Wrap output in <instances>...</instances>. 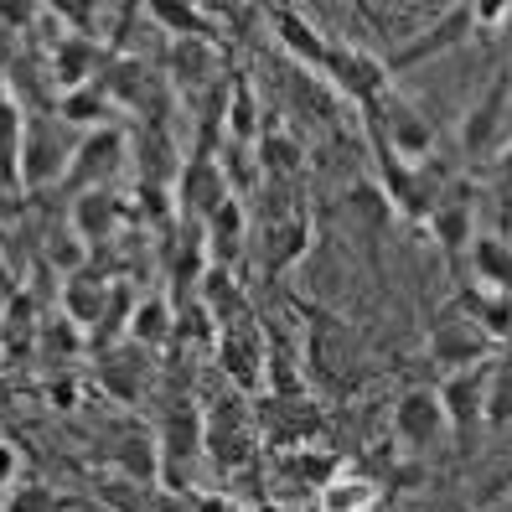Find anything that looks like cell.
<instances>
[{
  "label": "cell",
  "mask_w": 512,
  "mask_h": 512,
  "mask_svg": "<svg viewBox=\"0 0 512 512\" xmlns=\"http://www.w3.org/2000/svg\"><path fill=\"white\" fill-rule=\"evenodd\" d=\"M321 78L337 88L342 99H352L357 109L378 104L388 88H394V73H388L383 57H373V52H363V47H342V42H331V52H326V73H321Z\"/></svg>",
  "instance_id": "5"
},
{
  "label": "cell",
  "mask_w": 512,
  "mask_h": 512,
  "mask_svg": "<svg viewBox=\"0 0 512 512\" xmlns=\"http://www.w3.org/2000/svg\"><path fill=\"white\" fill-rule=\"evenodd\" d=\"M363 125L378 130V135L388 140V150H394V156H404V161H414V166L425 161L430 145H435V125L425 119V109L409 104L404 94H394V88H388L378 104L363 109Z\"/></svg>",
  "instance_id": "3"
},
{
  "label": "cell",
  "mask_w": 512,
  "mask_h": 512,
  "mask_svg": "<svg viewBox=\"0 0 512 512\" xmlns=\"http://www.w3.org/2000/svg\"><path fill=\"white\" fill-rule=\"evenodd\" d=\"M476 32V6H445L435 16V26H425V32H414L404 47H394V57H388V73H409L419 63H430V57H445L466 47V37Z\"/></svg>",
  "instance_id": "7"
},
{
  "label": "cell",
  "mask_w": 512,
  "mask_h": 512,
  "mask_svg": "<svg viewBox=\"0 0 512 512\" xmlns=\"http://www.w3.org/2000/svg\"><path fill=\"white\" fill-rule=\"evenodd\" d=\"M456 311H461L471 326L487 331L492 342L512 337V295H502V290H487V285H461V290H456Z\"/></svg>",
  "instance_id": "27"
},
{
  "label": "cell",
  "mask_w": 512,
  "mask_h": 512,
  "mask_svg": "<svg viewBox=\"0 0 512 512\" xmlns=\"http://www.w3.org/2000/svg\"><path fill=\"white\" fill-rule=\"evenodd\" d=\"M445 430H450V425H445V409H440L435 388H409V394L394 404V435H399L409 450H430Z\"/></svg>",
  "instance_id": "18"
},
{
  "label": "cell",
  "mask_w": 512,
  "mask_h": 512,
  "mask_svg": "<svg viewBox=\"0 0 512 512\" xmlns=\"http://www.w3.org/2000/svg\"><path fill=\"white\" fill-rule=\"evenodd\" d=\"M176 337V306H171V295H145L135 316H130V342L135 347H166Z\"/></svg>",
  "instance_id": "31"
},
{
  "label": "cell",
  "mask_w": 512,
  "mask_h": 512,
  "mask_svg": "<svg viewBox=\"0 0 512 512\" xmlns=\"http://www.w3.org/2000/svg\"><path fill=\"white\" fill-rule=\"evenodd\" d=\"M213 352H218V373L228 378L233 394H244V399L264 394V331H259V321L218 331Z\"/></svg>",
  "instance_id": "9"
},
{
  "label": "cell",
  "mask_w": 512,
  "mask_h": 512,
  "mask_svg": "<svg viewBox=\"0 0 512 512\" xmlns=\"http://www.w3.org/2000/svg\"><path fill=\"white\" fill-rule=\"evenodd\" d=\"M192 512H244L233 497H223V492H207V497H197V507Z\"/></svg>",
  "instance_id": "42"
},
{
  "label": "cell",
  "mask_w": 512,
  "mask_h": 512,
  "mask_svg": "<svg viewBox=\"0 0 512 512\" xmlns=\"http://www.w3.org/2000/svg\"><path fill=\"white\" fill-rule=\"evenodd\" d=\"M378 502H383L378 481L357 476V471H337V476H331L326 487L316 492V507H321V512H373Z\"/></svg>",
  "instance_id": "30"
},
{
  "label": "cell",
  "mask_w": 512,
  "mask_h": 512,
  "mask_svg": "<svg viewBox=\"0 0 512 512\" xmlns=\"http://www.w3.org/2000/svg\"><path fill=\"white\" fill-rule=\"evenodd\" d=\"M492 192H497V202H502V207H512V145L492 161Z\"/></svg>",
  "instance_id": "39"
},
{
  "label": "cell",
  "mask_w": 512,
  "mask_h": 512,
  "mask_svg": "<svg viewBox=\"0 0 512 512\" xmlns=\"http://www.w3.org/2000/svg\"><path fill=\"white\" fill-rule=\"evenodd\" d=\"M171 78L187 99H202L218 78V42H171Z\"/></svg>",
  "instance_id": "26"
},
{
  "label": "cell",
  "mask_w": 512,
  "mask_h": 512,
  "mask_svg": "<svg viewBox=\"0 0 512 512\" xmlns=\"http://www.w3.org/2000/svg\"><path fill=\"white\" fill-rule=\"evenodd\" d=\"M430 357L450 373H466V368H481L492 363V337L481 326H471L461 311H450L435 331H430Z\"/></svg>",
  "instance_id": "15"
},
{
  "label": "cell",
  "mask_w": 512,
  "mask_h": 512,
  "mask_svg": "<svg viewBox=\"0 0 512 512\" xmlns=\"http://www.w3.org/2000/svg\"><path fill=\"white\" fill-rule=\"evenodd\" d=\"M337 471L342 461L326 456V450H280V461H275L280 492H321Z\"/></svg>",
  "instance_id": "28"
},
{
  "label": "cell",
  "mask_w": 512,
  "mask_h": 512,
  "mask_svg": "<svg viewBox=\"0 0 512 512\" xmlns=\"http://www.w3.org/2000/svg\"><path fill=\"white\" fill-rule=\"evenodd\" d=\"M202 233H207V259H213L218 269H233L238 254H244V244H249V207L238 197H228L218 213L202 223Z\"/></svg>",
  "instance_id": "23"
},
{
  "label": "cell",
  "mask_w": 512,
  "mask_h": 512,
  "mask_svg": "<svg viewBox=\"0 0 512 512\" xmlns=\"http://www.w3.org/2000/svg\"><path fill=\"white\" fill-rule=\"evenodd\" d=\"M254 156H259V171L269 176V182H300V171H306V145H300L285 125L259 130Z\"/></svg>",
  "instance_id": "29"
},
{
  "label": "cell",
  "mask_w": 512,
  "mask_h": 512,
  "mask_svg": "<svg viewBox=\"0 0 512 512\" xmlns=\"http://www.w3.org/2000/svg\"><path fill=\"white\" fill-rule=\"evenodd\" d=\"M223 140H233V145H259V104H254V83H249V78H233V83H228Z\"/></svg>",
  "instance_id": "34"
},
{
  "label": "cell",
  "mask_w": 512,
  "mask_h": 512,
  "mask_svg": "<svg viewBox=\"0 0 512 512\" xmlns=\"http://www.w3.org/2000/svg\"><path fill=\"white\" fill-rule=\"evenodd\" d=\"M78 130L57 114H26L21 130V192H42L52 182H68V166L78 156Z\"/></svg>",
  "instance_id": "1"
},
{
  "label": "cell",
  "mask_w": 512,
  "mask_h": 512,
  "mask_svg": "<svg viewBox=\"0 0 512 512\" xmlns=\"http://www.w3.org/2000/svg\"><path fill=\"white\" fill-rule=\"evenodd\" d=\"M507 119H512V68H502L487 94L471 104L461 125V150L471 161H497L507 150Z\"/></svg>",
  "instance_id": "4"
},
{
  "label": "cell",
  "mask_w": 512,
  "mask_h": 512,
  "mask_svg": "<svg viewBox=\"0 0 512 512\" xmlns=\"http://www.w3.org/2000/svg\"><path fill=\"white\" fill-rule=\"evenodd\" d=\"M6 512H57V502H52L47 487H11Z\"/></svg>",
  "instance_id": "38"
},
{
  "label": "cell",
  "mask_w": 512,
  "mask_h": 512,
  "mask_svg": "<svg viewBox=\"0 0 512 512\" xmlns=\"http://www.w3.org/2000/svg\"><path fill=\"white\" fill-rule=\"evenodd\" d=\"M21 130L26 109L16 104L11 83L0 78V197H21Z\"/></svg>",
  "instance_id": "25"
},
{
  "label": "cell",
  "mask_w": 512,
  "mask_h": 512,
  "mask_svg": "<svg viewBox=\"0 0 512 512\" xmlns=\"http://www.w3.org/2000/svg\"><path fill=\"white\" fill-rule=\"evenodd\" d=\"M109 300H114V280H104L94 264H88L83 275H68L63 285H57V306H63V316H68L78 331H88V337L104 326Z\"/></svg>",
  "instance_id": "16"
},
{
  "label": "cell",
  "mask_w": 512,
  "mask_h": 512,
  "mask_svg": "<svg viewBox=\"0 0 512 512\" xmlns=\"http://www.w3.org/2000/svg\"><path fill=\"white\" fill-rule=\"evenodd\" d=\"M125 166V130L109 125V130H94V135H83L78 140V156L68 166V192L83 197V192H104L109 187V176Z\"/></svg>",
  "instance_id": "13"
},
{
  "label": "cell",
  "mask_w": 512,
  "mask_h": 512,
  "mask_svg": "<svg viewBox=\"0 0 512 512\" xmlns=\"http://www.w3.org/2000/svg\"><path fill=\"white\" fill-rule=\"evenodd\" d=\"M471 264H476V275L487 290H502L512 295V244L497 233H476V244H471Z\"/></svg>",
  "instance_id": "33"
},
{
  "label": "cell",
  "mask_w": 512,
  "mask_h": 512,
  "mask_svg": "<svg viewBox=\"0 0 512 512\" xmlns=\"http://www.w3.org/2000/svg\"><path fill=\"white\" fill-rule=\"evenodd\" d=\"M47 399H52L57 409H73V399H78V388H73V378H63V383H52V388H47Z\"/></svg>",
  "instance_id": "43"
},
{
  "label": "cell",
  "mask_w": 512,
  "mask_h": 512,
  "mask_svg": "<svg viewBox=\"0 0 512 512\" xmlns=\"http://www.w3.org/2000/svg\"><path fill=\"white\" fill-rule=\"evenodd\" d=\"M135 166H140L145 187H176V176H182V150H176L166 119H145L135 130Z\"/></svg>",
  "instance_id": "20"
},
{
  "label": "cell",
  "mask_w": 512,
  "mask_h": 512,
  "mask_svg": "<svg viewBox=\"0 0 512 512\" xmlns=\"http://www.w3.org/2000/svg\"><path fill=\"white\" fill-rule=\"evenodd\" d=\"M135 223V207L119 197V192H83V197H73L68 202V228L83 238L88 249H109V244H119V233H125Z\"/></svg>",
  "instance_id": "8"
},
{
  "label": "cell",
  "mask_w": 512,
  "mask_h": 512,
  "mask_svg": "<svg viewBox=\"0 0 512 512\" xmlns=\"http://www.w3.org/2000/svg\"><path fill=\"white\" fill-rule=\"evenodd\" d=\"M16 295H21V275H16L11 264H6V254H0V311H6Z\"/></svg>",
  "instance_id": "40"
},
{
  "label": "cell",
  "mask_w": 512,
  "mask_h": 512,
  "mask_svg": "<svg viewBox=\"0 0 512 512\" xmlns=\"http://www.w3.org/2000/svg\"><path fill=\"white\" fill-rule=\"evenodd\" d=\"M306 512H321V507H316V502H311V507H306Z\"/></svg>",
  "instance_id": "45"
},
{
  "label": "cell",
  "mask_w": 512,
  "mask_h": 512,
  "mask_svg": "<svg viewBox=\"0 0 512 512\" xmlns=\"http://www.w3.org/2000/svg\"><path fill=\"white\" fill-rule=\"evenodd\" d=\"M311 249V218H275V223H259V269L264 275H285L290 264H300Z\"/></svg>",
  "instance_id": "21"
},
{
  "label": "cell",
  "mask_w": 512,
  "mask_h": 512,
  "mask_svg": "<svg viewBox=\"0 0 512 512\" xmlns=\"http://www.w3.org/2000/svg\"><path fill=\"white\" fill-rule=\"evenodd\" d=\"M228 197H233V187H228L218 156H187L182 161V176H176V218L182 223H207Z\"/></svg>",
  "instance_id": "10"
},
{
  "label": "cell",
  "mask_w": 512,
  "mask_h": 512,
  "mask_svg": "<svg viewBox=\"0 0 512 512\" xmlns=\"http://www.w3.org/2000/svg\"><path fill=\"white\" fill-rule=\"evenodd\" d=\"M99 88L114 109H150V73H145L140 57L109 52L104 68H99Z\"/></svg>",
  "instance_id": "24"
},
{
  "label": "cell",
  "mask_w": 512,
  "mask_h": 512,
  "mask_svg": "<svg viewBox=\"0 0 512 512\" xmlns=\"http://www.w3.org/2000/svg\"><path fill=\"white\" fill-rule=\"evenodd\" d=\"M145 378H150V368H145V347L119 342V347H104V352H99V383H104V394H109V399H119V404H140Z\"/></svg>",
  "instance_id": "22"
},
{
  "label": "cell",
  "mask_w": 512,
  "mask_h": 512,
  "mask_svg": "<svg viewBox=\"0 0 512 512\" xmlns=\"http://www.w3.org/2000/svg\"><path fill=\"white\" fill-rule=\"evenodd\" d=\"M259 425H254V404H244V394L213 399L202 409V456L218 471H244L259 450Z\"/></svg>",
  "instance_id": "2"
},
{
  "label": "cell",
  "mask_w": 512,
  "mask_h": 512,
  "mask_svg": "<svg viewBox=\"0 0 512 512\" xmlns=\"http://www.w3.org/2000/svg\"><path fill=\"white\" fill-rule=\"evenodd\" d=\"M254 425L269 450H306L326 430V419L311 399H280V394H259L254 399Z\"/></svg>",
  "instance_id": "6"
},
{
  "label": "cell",
  "mask_w": 512,
  "mask_h": 512,
  "mask_svg": "<svg viewBox=\"0 0 512 512\" xmlns=\"http://www.w3.org/2000/svg\"><path fill=\"white\" fill-rule=\"evenodd\" d=\"M11 487H16V450L0 440V497H6Z\"/></svg>",
  "instance_id": "41"
},
{
  "label": "cell",
  "mask_w": 512,
  "mask_h": 512,
  "mask_svg": "<svg viewBox=\"0 0 512 512\" xmlns=\"http://www.w3.org/2000/svg\"><path fill=\"white\" fill-rule=\"evenodd\" d=\"M156 445H161V476L171 481H182L187 487V466L202 456V409L192 399H176L171 414L161 419V430H156Z\"/></svg>",
  "instance_id": "11"
},
{
  "label": "cell",
  "mask_w": 512,
  "mask_h": 512,
  "mask_svg": "<svg viewBox=\"0 0 512 512\" xmlns=\"http://www.w3.org/2000/svg\"><path fill=\"white\" fill-rule=\"evenodd\" d=\"M492 373L497 363H481V368H466V373H450L435 394H440V409H445V425L456 435H471L481 419H487V404H492Z\"/></svg>",
  "instance_id": "12"
},
{
  "label": "cell",
  "mask_w": 512,
  "mask_h": 512,
  "mask_svg": "<svg viewBox=\"0 0 512 512\" xmlns=\"http://www.w3.org/2000/svg\"><path fill=\"white\" fill-rule=\"evenodd\" d=\"M347 218L357 223V228H363L368 238H378L388 223H394V207H388V197H383V187H352L347 192Z\"/></svg>",
  "instance_id": "36"
},
{
  "label": "cell",
  "mask_w": 512,
  "mask_h": 512,
  "mask_svg": "<svg viewBox=\"0 0 512 512\" xmlns=\"http://www.w3.org/2000/svg\"><path fill=\"white\" fill-rule=\"evenodd\" d=\"M254 512H285V502H275V497H269V502H259Z\"/></svg>",
  "instance_id": "44"
},
{
  "label": "cell",
  "mask_w": 512,
  "mask_h": 512,
  "mask_svg": "<svg viewBox=\"0 0 512 512\" xmlns=\"http://www.w3.org/2000/svg\"><path fill=\"white\" fill-rule=\"evenodd\" d=\"M269 16V26H275V37H280V47L295 57V68L300 73H326V52H331V42L316 32V21L306 16V11H290V6H269L264 11Z\"/></svg>",
  "instance_id": "19"
},
{
  "label": "cell",
  "mask_w": 512,
  "mask_h": 512,
  "mask_svg": "<svg viewBox=\"0 0 512 512\" xmlns=\"http://www.w3.org/2000/svg\"><path fill=\"white\" fill-rule=\"evenodd\" d=\"M42 347H47V352H57V357H73V352H83V347H88V331H78V326L63 316V321L42 326Z\"/></svg>",
  "instance_id": "37"
},
{
  "label": "cell",
  "mask_w": 512,
  "mask_h": 512,
  "mask_svg": "<svg viewBox=\"0 0 512 512\" xmlns=\"http://www.w3.org/2000/svg\"><path fill=\"white\" fill-rule=\"evenodd\" d=\"M57 119H63V125H73L78 135H94V130H109L114 104L104 99L99 83H88V88H78V94H63V99H57Z\"/></svg>",
  "instance_id": "32"
},
{
  "label": "cell",
  "mask_w": 512,
  "mask_h": 512,
  "mask_svg": "<svg viewBox=\"0 0 512 512\" xmlns=\"http://www.w3.org/2000/svg\"><path fill=\"white\" fill-rule=\"evenodd\" d=\"M114 461L125 466V476H135V481H156L161 476V445H156V435L130 430L125 440L114 445Z\"/></svg>",
  "instance_id": "35"
},
{
  "label": "cell",
  "mask_w": 512,
  "mask_h": 512,
  "mask_svg": "<svg viewBox=\"0 0 512 512\" xmlns=\"http://www.w3.org/2000/svg\"><path fill=\"white\" fill-rule=\"evenodd\" d=\"M430 233H435V244L445 249L450 264H461V254L476 244V202L466 187H445L440 202H435V213H430Z\"/></svg>",
  "instance_id": "17"
},
{
  "label": "cell",
  "mask_w": 512,
  "mask_h": 512,
  "mask_svg": "<svg viewBox=\"0 0 512 512\" xmlns=\"http://www.w3.org/2000/svg\"><path fill=\"white\" fill-rule=\"evenodd\" d=\"M104 57H109V52H99L94 37L57 32V37H52V52H47V73H52L57 99H63V94H78V88H88V83H99Z\"/></svg>",
  "instance_id": "14"
}]
</instances>
